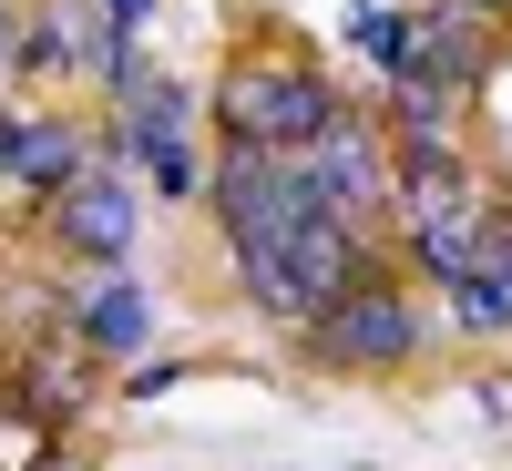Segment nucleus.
I'll return each mask as SVG.
<instances>
[{"instance_id":"nucleus-3","label":"nucleus","mask_w":512,"mask_h":471,"mask_svg":"<svg viewBox=\"0 0 512 471\" xmlns=\"http://www.w3.org/2000/svg\"><path fill=\"white\" fill-rule=\"evenodd\" d=\"M134 226H144V205H134V175H123L113 154H93L62 195H41V236L62 256H93V267L134 256Z\"/></svg>"},{"instance_id":"nucleus-6","label":"nucleus","mask_w":512,"mask_h":471,"mask_svg":"<svg viewBox=\"0 0 512 471\" xmlns=\"http://www.w3.org/2000/svg\"><path fill=\"white\" fill-rule=\"evenodd\" d=\"M21 410H41L52 431H72L82 410L103 400V359L82 349V328H41V338H21L11 349V379H0Z\"/></svg>"},{"instance_id":"nucleus-8","label":"nucleus","mask_w":512,"mask_h":471,"mask_svg":"<svg viewBox=\"0 0 512 471\" xmlns=\"http://www.w3.org/2000/svg\"><path fill=\"white\" fill-rule=\"evenodd\" d=\"M103 52H113V21L103 11H82V0H41L11 72H41V82H52V72H103Z\"/></svg>"},{"instance_id":"nucleus-20","label":"nucleus","mask_w":512,"mask_h":471,"mask_svg":"<svg viewBox=\"0 0 512 471\" xmlns=\"http://www.w3.org/2000/svg\"><path fill=\"white\" fill-rule=\"evenodd\" d=\"M267 471H277V461H267Z\"/></svg>"},{"instance_id":"nucleus-13","label":"nucleus","mask_w":512,"mask_h":471,"mask_svg":"<svg viewBox=\"0 0 512 471\" xmlns=\"http://www.w3.org/2000/svg\"><path fill=\"white\" fill-rule=\"evenodd\" d=\"M0 471H62V431L0 390Z\"/></svg>"},{"instance_id":"nucleus-17","label":"nucleus","mask_w":512,"mask_h":471,"mask_svg":"<svg viewBox=\"0 0 512 471\" xmlns=\"http://www.w3.org/2000/svg\"><path fill=\"white\" fill-rule=\"evenodd\" d=\"M144 11H154V0H103V21H113V31H134Z\"/></svg>"},{"instance_id":"nucleus-7","label":"nucleus","mask_w":512,"mask_h":471,"mask_svg":"<svg viewBox=\"0 0 512 471\" xmlns=\"http://www.w3.org/2000/svg\"><path fill=\"white\" fill-rule=\"evenodd\" d=\"M410 72L441 82V93H472V82L492 72V21L472 11V0H441V11L410 21Z\"/></svg>"},{"instance_id":"nucleus-1","label":"nucleus","mask_w":512,"mask_h":471,"mask_svg":"<svg viewBox=\"0 0 512 471\" xmlns=\"http://www.w3.org/2000/svg\"><path fill=\"white\" fill-rule=\"evenodd\" d=\"M226 256H236L246 297H256L277 328H297V338H308V328H318L349 287H369V277H379V267H369V236L338 216L328 195L287 205V216H267V226H236V236H226Z\"/></svg>"},{"instance_id":"nucleus-18","label":"nucleus","mask_w":512,"mask_h":471,"mask_svg":"<svg viewBox=\"0 0 512 471\" xmlns=\"http://www.w3.org/2000/svg\"><path fill=\"white\" fill-rule=\"evenodd\" d=\"M11 144H21V113H0V175H11Z\"/></svg>"},{"instance_id":"nucleus-15","label":"nucleus","mask_w":512,"mask_h":471,"mask_svg":"<svg viewBox=\"0 0 512 471\" xmlns=\"http://www.w3.org/2000/svg\"><path fill=\"white\" fill-rule=\"evenodd\" d=\"M175 379H185V359H134V379H123V390H134V400H164Z\"/></svg>"},{"instance_id":"nucleus-12","label":"nucleus","mask_w":512,"mask_h":471,"mask_svg":"<svg viewBox=\"0 0 512 471\" xmlns=\"http://www.w3.org/2000/svg\"><path fill=\"white\" fill-rule=\"evenodd\" d=\"M349 52L379 72V93H390V82H410V11H379V0H349Z\"/></svg>"},{"instance_id":"nucleus-4","label":"nucleus","mask_w":512,"mask_h":471,"mask_svg":"<svg viewBox=\"0 0 512 471\" xmlns=\"http://www.w3.org/2000/svg\"><path fill=\"white\" fill-rule=\"evenodd\" d=\"M410 349H420V308L400 297V277L349 287V297L308 328V359H318V369H400Z\"/></svg>"},{"instance_id":"nucleus-11","label":"nucleus","mask_w":512,"mask_h":471,"mask_svg":"<svg viewBox=\"0 0 512 471\" xmlns=\"http://www.w3.org/2000/svg\"><path fill=\"white\" fill-rule=\"evenodd\" d=\"M93 154H103V134H82V123H62V113H21L11 185H31V195H62V185H72Z\"/></svg>"},{"instance_id":"nucleus-14","label":"nucleus","mask_w":512,"mask_h":471,"mask_svg":"<svg viewBox=\"0 0 512 471\" xmlns=\"http://www.w3.org/2000/svg\"><path fill=\"white\" fill-rule=\"evenodd\" d=\"M441 308H451V328H461V338H502V328H512V287L461 277V287H441Z\"/></svg>"},{"instance_id":"nucleus-19","label":"nucleus","mask_w":512,"mask_h":471,"mask_svg":"<svg viewBox=\"0 0 512 471\" xmlns=\"http://www.w3.org/2000/svg\"><path fill=\"white\" fill-rule=\"evenodd\" d=\"M472 11H482V21H512V0H472Z\"/></svg>"},{"instance_id":"nucleus-16","label":"nucleus","mask_w":512,"mask_h":471,"mask_svg":"<svg viewBox=\"0 0 512 471\" xmlns=\"http://www.w3.org/2000/svg\"><path fill=\"white\" fill-rule=\"evenodd\" d=\"M21 31H31V11H11V0H0V62H21Z\"/></svg>"},{"instance_id":"nucleus-5","label":"nucleus","mask_w":512,"mask_h":471,"mask_svg":"<svg viewBox=\"0 0 512 471\" xmlns=\"http://www.w3.org/2000/svg\"><path fill=\"white\" fill-rule=\"evenodd\" d=\"M308 164H318V185H328V205H338L349 226L390 216V195H400V144H390V123H379V113L349 103V113L308 144Z\"/></svg>"},{"instance_id":"nucleus-10","label":"nucleus","mask_w":512,"mask_h":471,"mask_svg":"<svg viewBox=\"0 0 512 471\" xmlns=\"http://www.w3.org/2000/svg\"><path fill=\"white\" fill-rule=\"evenodd\" d=\"M472 175H461V154H400V195H390V226L400 236H431L451 216H472Z\"/></svg>"},{"instance_id":"nucleus-9","label":"nucleus","mask_w":512,"mask_h":471,"mask_svg":"<svg viewBox=\"0 0 512 471\" xmlns=\"http://www.w3.org/2000/svg\"><path fill=\"white\" fill-rule=\"evenodd\" d=\"M72 328H82V349H93L103 369H123V359H144V338H154V297L134 277H93L82 308H72Z\"/></svg>"},{"instance_id":"nucleus-2","label":"nucleus","mask_w":512,"mask_h":471,"mask_svg":"<svg viewBox=\"0 0 512 471\" xmlns=\"http://www.w3.org/2000/svg\"><path fill=\"white\" fill-rule=\"evenodd\" d=\"M216 144H246V154H308L318 134L349 103H338V82L318 62H297V52H246L216 72Z\"/></svg>"}]
</instances>
